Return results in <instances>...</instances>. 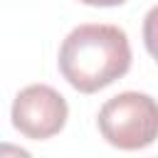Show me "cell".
<instances>
[{"label": "cell", "mask_w": 158, "mask_h": 158, "mask_svg": "<svg viewBox=\"0 0 158 158\" xmlns=\"http://www.w3.org/2000/svg\"><path fill=\"white\" fill-rule=\"evenodd\" d=\"M99 131L118 151H141L158 138V101L141 91H123L99 111Z\"/></svg>", "instance_id": "obj_2"}, {"label": "cell", "mask_w": 158, "mask_h": 158, "mask_svg": "<svg viewBox=\"0 0 158 158\" xmlns=\"http://www.w3.org/2000/svg\"><path fill=\"white\" fill-rule=\"evenodd\" d=\"M143 42L148 54L158 62V5H153L143 17Z\"/></svg>", "instance_id": "obj_4"}, {"label": "cell", "mask_w": 158, "mask_h": 158, "mask_svg": "<svg viewBox=\"0 0 158 158\" xmlns=\"http://www.w3.org/2000/svg\"><path fill=\"white\" fill-rule=\"evenodd\" d=\"M0 158H32L25 148L20 146H12V143H2L0 146Z\"/></svg>", "instance_id": "obj_5"}, {"label": "cell", "mask_w": 158, "mask_h": 158, "mask_svg": "<svg viewBox=\"0 0 158 158\" xmlns=\"http://www.w3.org/2000/svg\"><path fill=\"white\" fill-rule=\"evenodd\" d=\"M84 5H94V7H114V5H123L126 0H79Z\"/></svg>", "instance_id": "obj_6"}, {"label": "cell", "mask_w": 158, "mask_h": 158, "mask_svg": "<svg viewBox=\"0 0 158 158\" xmlns=\"http://www.w3.org/2000/svg\"><path fill=\"white\" fill-rule=\"evenodd\" d=\"M67 116L69 106L64 96L47 84L25 86L12 101V126L32 141H44L59 133Z\"/></svg>", "instance_id": "obj_3"}, {"label": "cell", "mask_w": 158, "mask_h": 158, "mask_svg": "<svg viewBox=\"0 0 158 158\" xmlns=\"http://www.w3.org/2000/svg\"><path fill=\"white\" fill-rule=\"evenodd\" d=\"M128 67L131 44L126 32L116 25H79L59 47V72L69 86L81 94H94L114 84Z\"/></svg>", "instance_id": "obj_1"}]
</instances>
